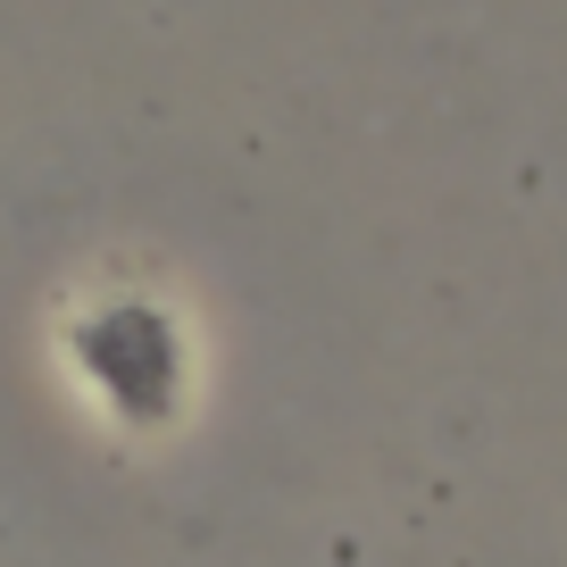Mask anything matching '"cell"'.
<instances>
[{"label": "cell", "mask_w": 567, "mask_h": 567, "mask_svg": "<svg viewBox=\"0 0 567 567\" xmlns=\"http://www.w3.org/2000/svg\"><path fill=\"white\" fill-rule=\"evenodd\" d=\"M68 368L125 434H167L193 409V334L151 292H109L68 318Z\"/></svg>", "instance_id": "obj_1"}]
</instances>
